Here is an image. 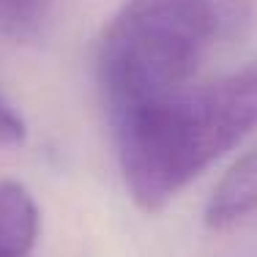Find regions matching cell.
I'll return each instance as SVG.
<instances>
[{
  "label": "cell",
  "instance_id": "2",
  "mask_svg": "<svg viewBox=\"0 0 257 257\" xmlns=\"http://www.w3.org/2000/svg\"><path fill=\"white\" fill-rule=\"evenodd\" d=\"M257 22V0H126L107 22L96 71L109 115L183 88Z\"/></svg>",
  "mask_w": 257,
  "mask_h": 257
},
{
  "label": "cell",
  "instance_id": "3",
  "mask_svg": "<svg viewBox=\"0 0 257 257\" xmlns=\"http://www.w3.org/2000/svg\"><path fill=\"white\" fill-rule=\"evenodd\" d=\"M257 213V148L243 154L222 175L205 205L211 230H230Z\"/></svg>",
  "mask_w": 257,
  "mask_h": 257
},
{
  "label": "cell",
  "instance_id": "5",
  "mask_svg": "<svg viewBox=\"0 0 257 257\" xmlns=\"http://www.w3.org/2000/svg\"><path fill=\"white\" fill-rule=\"evenodd\" d=\"M52 0H0V33L9 39H33L50 17Z\"/></svg>",
  "mask_w": 257,
  "mask_h": 257
},
{
  "label": "cell",
  "instance_id": "1",
  "mask_svg": "<svg viewBox=\"0 0 257 257\" xmlns=\"http://www.w3.org/2000/svg\"><path fill=\"white\" fill-rule=\"evenodd\" d=\"M126 189L162 211L257 126V60L200 88H178L112 115Z\"/></svg>",
  "mask_w": 257,
  "mask_h": 257
},
{
  "label": "cell",
  "instance_id": "6",
  "mask_svg": "<svg viewBox=\"0 0 257 257\" xmlns=\"http://www.w3.org/2000/svg\"><path fill=\"white\" fill-rule=\"evenodd\" d=\"M28 137V126L25 118L11 107V101H6L0 96V148H9V145H22Z\"/></svg>",
  "mask_w": 257,
  "mask_h": 257
},
{
  "label": "cell",
  "instance_id": "4",
  "mask_svg": "<svg viewBox=\"0 0 257 257\" xmlns=\"http://www.w3.org/2000/svg\"><path fill=\"white\" fill-rule=\"evenodd\" d=\"M39 241V205L17 181H0V257H30Z\"/></svg>",
  "mask_w": 257,
  "mask_h": 257
}]
</instances>
